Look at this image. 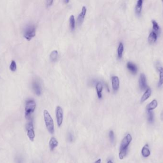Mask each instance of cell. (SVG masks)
Here are the masks:
<instances>
[{"mask_svg": "<svg viewBox=\"0 0 163 163\" xmlns=\"http://www.w3.org/2000/svg\"><path fill=\"white\" fill-rule=\"evenodd\" d=\"M53 3V1H46V5L48 6H50L52 4V3Z\"/></svg>", "mask_w": 163, "mask_h": 163, "instance_id": "83f0119b", "label": "cell"}, {"mask_svg": "<svg viewBox=\"0 0 163 163\" xmlns=\"http://www.w3.org/2000/svg\"><path fill=\"white\" fill-rule=\"evenodd\" d=\"M70 26L71 29L73 30L75 28L76 26V22H75V18L73 15H71L70 17Z\"/></svg>", "mask_w": 163, "mask_h": 163, "instance_id": "603a6c76", "label": "cell"}, {"mask_svg": "<svg viewBox=\"0 0 163 163\" xmlns=\"http://www.w3.org/2000/svg\"><path fill=\"white\" fill-rule=\"evenodd\" d=\"M101 163V159H99L97 160L96 161L95 163Z\"/></svg>", "mask_w": 163, "mask_h": 163, "instance_id": "f546056e", "label": "cell"}, {"mask_svg": "<svg viewBox=\"0 0 163 163\" xmlns=\"http://www.w3.org/2000/svg\"><path fill=\"white\" fill-rule=\"evenodd\" d=\"M109 137L110 141H111L112 143L115 140V135H114V132L112 130L110 131L109 132Z\"/></svg>", "mask_w": 163, "mask_h": 163, "instance_id": "484cf974", "label": "cell"}, {"mask_svg": "<svg viewBox=\"0 0 163 163\" xmlns=\"http://www.w3.org/2000/svg\"><path fill=\"white\" fill-rule=\"evenodd\" d=\"M157 34L154 31L151 32L149 35V37L148 38V40L149 43L153 44L155 42V41L157 40Z\"/></svg>", "mask_w": 163, "mask_h": 163, "instance_id": "9a60e30c", "label": "cell"}, {"mask_svg": "<svg viewBox=\"0 0 163 163\" xmlns=\"http://www.w3.org/2000/svg\"><path fill=\"white\" fill-rule=\"evenodd\" d=\"M143 5V1L138 0L135 6V11L137 14H140L141 13Z\"/></svg>", "mask_w": 163, "mask_h": 163, "instance_id": "ac0fdd59", "label": "cell"}, {"mask_svg": "<svg viewBox=\"0 0 163 163\" xmlns=\"http://www.w3.org/2000/svg\"><path fill=\"white\" fill-rule=\"evenodd\" d=\"M132 136L130 134H127L122 141L120 147V152L119 154V157L121 160L123 159L126 156L128 146H129L130 143L132 142Z\"/></svg>", "mask_w": 163, "mask_h": 163, "instance_id": "6da1fadb", "label": "cell"}, {"mask_svg": "<svg viewBox=\"0 0 163 163\" xmlns=\"http://www.w3.org/2000/svg\"><path fill=\"white\" fill-rule=\"evenodd\" d=\"M127 68L133 74H135L137 71V68L134 63L128 62L127 63Z\"/></svg>", "mask_w": 163, "mask_h": 163, "instance_id": "7c38bea8", "label": "cell"}, {"mask_svg": "<svg viewBox=\"0 0 163 163\" xmlns=\"http://www.w3.org/2000/svg\"><path fill=\"white\" fill-rule=\"evenodd\" d=\"M152 24H153V30H155V31L156 32H159L160 30V27L158 26V23L155 20L152 21Z\"/></svg>", "mask_w": 163, "mask_h": 163, "instance_id": "cb8c5ba5", "label": "cell"}, {"mask_svg": "<svg viewBox=\"0 0 163 163\" xmlns=\"http://www.w3.org/2000/svg\"><path fill=\"white\" fill-rule=\"evenodd\" d=\"M161 119L162 120H163V111L161 112Z\"/></svg>", "mask_w": 163, "mask_h": 163, "instance_id": "4dcf8cb0", "label": "cell"}, {"mask_svg": "<svg viewBox=\"0 0 163 163\" xmlns=\"http://www.w3.org/2000/svg\"><path fill=\"white\" fill-rule=\"evenodd\" d=\"M158 105V102L156 100H154L149 103L146 107L147 111H152L155 109Z\"/></svg>", "mask_w": 163, "mask_h": 163, "instance_id": "e0dca14e", "label": "cell"}, {"mask_svg": "<svg viewBox=\"0 0 163 163\" xmlns=\"http://www.w3.org/2000/svg\"><path fill=\"white\" fill-rule=\"evenodd\" d=\"M36 108V103L34 100H29L26 102L25 117L26 119H30L32 114L34 112Z\"/></svg>", "mask_w": 163, "mask_h": 163, "instance_id": "3957f363", "label": "cell"}, {"mask_svg": "<svg viewBox=\"0 0 163 163\" xmlns=\"http://www.w3.org/2000/svg\"><path fill=\"white\" fill-rule=\"evenodd\" d=\"M43 117L46 127L48 132L52 135L54 134V120L49 112L46 110L43 111Z\"/></svg>", "mask_w": 163, "mask_h": 163, "instance_id": "7a4b0ae2", "label": "cell"}, {"mask_svg": "<svg viewBox=\"0 0 163 163\" xmlns=\"http://www.w3.org/2000/svg\"><path fill=\"white\" fill-rule=\"evenodd\" d=\"M107 163H112V161H111V160L108 161V162H107Z\"/></svg>", "mask_w": 163, "mask_h": 163, "instance_id": "1f68e13d", "label": "cell"}, {"mask_svg": "<svg viewBox=\"0 0 163 163\" xmlns=\"http://www.w3.org/2000/svg\"><path fill=\"white\" fill-rule=\"evenodd\" d=\"M27 135L30 140L33 142L35 138V132L34 131V124L32 120L28 122L26 125Z\"/></svg>", "mask_w": 163, "mask_h": 163, "instance_id": "5b68a950", "label": "cell"}, {"mask_svg": "<svg viewBox=\"0 0 163 163\" xmlns=\"http://www.w3.org/2000/svg\"><path fill=\"white\" fill-rule=\"evenodd\" d=\"M103 89V85L101 82H99L96 85V89L97 92V94L99 99H101L102 97V90Z\"/></svg>", "mask_w": 163, "mask_h": 163, "instance_id": "2e32d148", "label": "cell"}, {"mask_svg": "<svg viewBox=\"0 0 163 163\" xmlns=\"http://www.w3.org/2000/svg\"><path fill=\"white\" fill-rule=\"evenodd\" d=\"M36 34V28L34 25H29L27 26L24 32V37L26 39L30 41Z\"/></svg>", "mask_w": 163, "mask_h": 163, "instance_id": "277c9868", "label": "cell"}, {"mask_svg": "<svg viewBox=\"0 0 163 163\" xmlns=\"http://www.w3.org/2000/svg\"><path fill=\"white\" fill-rule=\"evenodd\" d=\"M158 69L159 71V81L158 86L160 87L163 84V68L162 67H160L158 68Z\"/></svg>", "mask_w": 163, "mask_h": 163, "instance_id": "ffe728a7", "label": "cell"}, {"mask_svg": "<svg viewBox=\"0 0 163 163\" xmlns=\"http://www.w3.org/2000/svg\"><path fill=\"white\" fill-rule=\"evenodd\" d=\"M112 88L114 91H117L119 88L120 81L119 77L116 76H113L112 77Z\"/></svg>", "mask_w": 163, "mask_h": 163, "instance_id": "30bf717a", "label": "cell"}, {"mask_svg": "<svg viewBox=\"0 0 163 163\" xmlns=\"http://www.w3.org/2000/svg\"><path fill=\"white\" fill-rule=\"evenodd\" d=\"M68 140H69V141L70 142H72L73 141V136L72 134L69 133V134H68Z\"/></svg>", "mask_w": 163, "mask_h": 163, "instance_id": "4316f807", "label": "cell"}, {"mask_svg": "<svg viewBox=\"0 0 163 163\" xmlns=\"http://www.w3.org/2000/svg\"><path fill=\"white\" fill-rule=\"evenodd\" d=\"M162 2H163V0H162Z\"/></svg>", "mask_w": 163, "mask_h": 163, "instance_id": "836d02e7", "label": "cell"}, {"mask_svg": "<svg viewBox=\"0 0 163 163\" xmlns=\"http://www.w3.org/2000/svg\"><path fill=\"white\" fill-rule=\"evenodd\" d=\"M86 11H87V9L86 6H83L81 12L79 14L78 17L77 18V23L78 26H80L83 23V22L84 21V17L86 13Z\"/></svg>", "mask_w": 163, "mask_h": 163, "instance_id": "52a82bcc", "label": "cell"}, {"mask_svg": "<svg viewBox=\"0 0 163 163\" xmlns=\"http://www.w3.org/2000/svg\"><path fill=\"white\" fill-rule=\"evenodd\" d=\"M58 51L56 50H54L52 52L51 54L50 55V58L51 61H55L58 57Z\"/></svg>", "mask_w": 163, "mask_h": 163, "instance_id": "7402d4cb", "label": "cell"}, {"mask_svg": "<svg viewBox=\"0 0 163 163\" xmlns=\"http://www.w3.org/2000/svg\"><path fill=\"white\" fill-rule=\"evenodd\" d=\"M139 87L142 90H145L147 88V82L146 76L144 74H141L140 76L139 79Z\"/></svg>", "mask_w": 163, "mask_h": 163, "instance_id": "ba28073f", "label": "cell"}, {"mask_svg": "<svg viewBox=\"0 0 163 163\" xmlns=\"http://www.w3.org/2000/svg\"><path fill=\"white\" fill-rule=\"evenodd\" d=\"M58 142L56 140V138L54 137L51 138L50 140L49 141V147L51 151H53L54 149L58 146Z\"/></svg>", "mask_w": 163, "mask_h": 163, "instance_id": "5bb4252c", "label": "cell"}, {"mask_svg": "<svg viewBox=\"0 0 163 163\" xmlns=\"http://www.w3.org/2000/svg\"><path fill=\"white\" fill-rule=\"evenodd\" d=\"M69 2V1H65V3H67Z\"/></svg>", "mask_w": 163, "mask_h": 163, "instance_id": "d6a6232c", "label": "cell"}, {"mask_svg": "<svg viewBox=\"0 0 163 163\" xmlns=\"http://www.w3.org/2000/svg\"><path fill=\"white\" fill-rule=\"evenodd\" d=\"M141 154L145 158H148L150 155L151 152L149 150L148 144L146 143L143 146L141 150Z\"/></svg>", "mask_w": 163, "mask_h": 163, "instance_id": "8fae6325", "label": "cell"}, {"mask_svg": "<svg viewBox=\"0 0 163 163\" xmlns=\"http://www.w3.org/2000/svg\"><path fill=\"white\" fill-rule=\"evenodd\" d=\"M147 120L150 123H153L154 122V114L152 111H147Z\"/></svg>", "mask_w": 163, "mask_h": 163, "instance_id": "d6986e66", "label": "cell"}, {"mask_svg": "<svg viewBox=\"0 0 163 163\" xmlns=\"http://www.w3.org/2000/svg\"><path fill=\"white\" fill-rule=\"evenodd\" d=\"M10 69L11 71L12 72H15L16 70V69H17L16 63L14 60L11 61L10 66Z\"/></svg>", "mask_w": 163, "mask_h": 163, "instance_id": "d4e9b609", "label": "cell"}, {"mask_svg": "<svg viewBox=\"0 0 163 163\" xmlns=\"http://www.w3.org/2000/svg\"><path fill=\"white\" fill-rule=\"evenodd\" d=\"M56 117L57 125L60 127L62 125L63 121V111L61 106H58L56 107Z\"/></svg>", "mask_w": 163, "mask_h": 163, "instance_id": "8992f818", "label": "cell"}, {"mask_svg": "<svg viewBox=\"0 0 163 163\" xmlns=\"http://www.w3.org/2000/svg\"><path fill=\"white\" fill-rule=\"evenodd\" d=\"M151 93H152V91L151 89L150 88H147L141 99V102H143L146 100H147L151 96Z\"/></svg>", "mask_w": 163, "mask_h": 163, "instance_id": "4fadbf2b", "label": "cell"}, {"mask_svg": "<svg viewBox=\"0 0 163 163\" xmlns=\"http://www.w3.org/2000/svg\"><path fill=\"white\" fill-rule=\"evenodd\" d=\"M124 49V45L122 42H120L119 43V45L118 46V49H117V54H118V57L119 58H121V57H122Z\"/></svg>", "mask_w": 163, "mask_h": 163, "instance_id": "44dd1931", "label": "cell"}, {"mask_svg": "<svg viewBox=\"0 0 163 163\" xmlns=\"http://www.w3.org/2000/svg\"><path fill=\"white\" fill-rule=\"evenodd\" d=\"M32 86H33V89H34V92L37 95L39 96L41 94L42 88L39 83L38 81H34L33 82Z\"/></svg>", "mask_w": 163, "mask_h": 163, "instance_id": "9c48e42d", "label": "cell"}, {"mask_svg": "<svg viewBox=\"0 0 163 163\" xmlns=\"http://www.w3.org/2000/svg\"><path fill=\"white\" fill-rule=\"evenodd\" d=\"M16 163H22V159L20 158H16Z\"/></svg>", "mask_w": 163, "mask_h": 163, "instance_id": "f1b7e54d", "label": "cell"}]
</instances>
